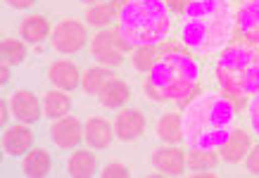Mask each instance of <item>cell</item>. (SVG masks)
Here are the masks:
<instances>
[{"label": "cell", "instance_id": "21", "mask_svg": "<svg viewBox=\"0 0 259 178\" xmlns=\"http://www.w3.org/2000/svg\"><path fill=\"white\" fill-rule=\"evenodd\" d=\"M50 166H53L50 152L43 150V147H33V150H29L26 157H24V176H29V178L48 176V173H50Z\"/></svg>", "mask_w": 259, "mask_h": 178}, {"label": "cell", "instance_id": "32", "mask_svg": "<svg viewBox=\"0 0 259 178\" xmlns=\"http://www.w3.org/2000/svg\"><path fill=\"white\" fill-rule=\"evenodd\" d=\"M164 3H166V5H169L171 10H176V12H181V15H183V10L188 8L193 0H164Z\"/></svg>", "mask_w": 259, "mask_h": 178}, {"label": "cell", "instance_id": "9", "mask_svg": "<svg viewBox=\"0 0 259 178\" xmlns=\"http://www.w3.org/2000/svg\"><path fill=\"white\" fill-rule=\"evenodd\" d=\"M10 107H12V116H15L19 124H36L40 116H43V102L31 93V91H17L10 98Z\"/></svg>", "mask_w": 259, "mask_h": 178}, {"label": "cell", "instance_id": "26", "mask_svg": "<svg viewBox=\"0 0 259 178\" xmlns=\"http://www.w3.org/2000/svg\"><path fill=\"white\" fill-rule=\"evenodd\" d=\"M186 164L188 169L195 173V171H212L217 164H219V155L214 150H202V147H190L188 157H186Z\"/></svg>", "mask_w": 259, "mask_h": 178}, {"label": "cell", "instance_id": "15", "mask_svg": "<svg viewBox=\"0 0 259 178\" xmlns=\"http://www.w3.org/2000/svg\"><path fill=\"white\" fill-rule=\"evenodd\" d=\"M152 166L162 173V176H181L183 166H186V157L183 150L179 147H159L152 152Z\"/></svg>", "mask_w": 259, "mask_h": 178}, {"label": "cell", "instance_id": "13", "mask_svg": "<svg viewBox=\"0 0 259 178\" xmlns=\"http://www.w3.org/2000/svg\"><path fill=\"white\" fill-rule=\"evenodd\" d=\"M33 145V131L26 124L19 126H10L3 131V150L12 157L26 155Z\"/></svg>", "mask_w": 259, "mask_h": 178}, {"label": "cell", "instance_id": "3", "mask_svg": "<svg viewBox=\"0 0 259 178\" xmlns=\"http://www.w3.org/2000/svg\"><path fill=\"white\" fill-rule=\"evenodd\" d=\"M179 33L197 53H217L231 36V10L224 0H193L181 15Z\"/></svg>", "mask_w": 259, "mask_h": 178}, {"label": "cell", "instance_id": "10", "mask_svg": "<svg viewBox=\"0 0 259 178\" xmlns=\"http://www.w3.org/2000/svg\"><path fill=\"white\" fill-rule=\"evenodd\" d=\"M238 31L247 46H259V0H245L236 15Z\"/></svg>", "mask_w": 259, "mask_h": 178}, {"label": "cell", "instance_id": "25", "mask_svg": "<svg viewBox=\"0 0 259 178\" xmlns=\"http://www.w3.org/2000/svg\"><path fill=\"white\" fill-rule=\"evenodd\" d=\"M174 46H143V48H136L134 53V67L138 71H145L148 74L152 67H155V62H157L159 57L166 53V50H171Z\"/></svg>", "mask_w": 259, "mask_h": 178}, {"label": "cell", "instance_id": "16", "mask_svg": "<svg viewBox=\"0 0 259 178\" xmlns=\"http://www.w3.org/2000/svg\"><path fill=\"white\" fill-rule=\"evenodd\" d=\"M48 78H50L53 85L60 88V91H74V88L81 83L79 67H76L74 62H69V60H57V62L50 64Z\"/></svg>", "mask_w": 259, "mask_h": 178}, {"label": "cell", "instance_id": "8", "mask_svg": "<svg viewBox=\"0 0 259 178\" xmlns=\"http://www.w3.org/2000/svg\"><path fill=\"white\" fill-rule=\"evenodd\" d=\"M50 138H53V143L57 147L71 150V147H76L83 140V124L79 121V116L67 114L50 126Z\"/></svg>", "mask_w": 259, "mask_h": 178}, {"label": "cell", "instance_id": "11", "mask_svg": "<svg viewBox=\"0 0 259 178\" xmlns=\"http://www.w3.org/2000/svg\"><path fill=\"white\" fill-rule=\"evenodd\" d=\"M114 128L107 119L102 116H88L86 124H83V140L88 143V147L93 150H107L114 140Z\"/></svg>", "mask_w": 259, "mask_h": 178}, {"label": "cell", "instance_id": "19", "mask_svg": "<svg viewBox=\"0 0 259 178\" xmlns=\"http://www.w3.org/2000/svg\"><path fill=\"white\" fill-rule=\"evenodd\" d=\"M98 171V159L88 150H74L67 159V173L74 178H91Z\"/></svg>", "mask_w": 259, "mask_h": 178}, {"label": "cell", "instance_id": "33", "mask_svg": "<svg viewBox=\"0 0 259 178\" xmlns=\"http://www.w3.org/2000/svg\"><path fill=\"white\" fill-rule=\"evenodd\" d=\"M10 100H5V98H3V100H0V121H3V124H8V119H10Z\"/></svg>", "mask_w": 259, "mask_h": 178}, {"label": "cell", "instance_id": "29", "mask_svg": "<svg viewBox=\"0 0 259 178\" xmlns=\"http://www.w3.org/2000/svg\"><path fill=\"white\" fill-rule=\"evenodd\" d=\"M245 164H247V171L252 176H259V143L254 147H250V152L245 157Z\"/></svg>", "mask_w": 259, "mask_h": 178}, {"label": "cell", "instance_id": "35", "mask_svg": "<svg viewBox=\"0 0 259 178\" xmlns=\"http://www.w3.org/2000/svg\"><path fill=\"white\" fill-rule=\"evenodd\" d=\"M83 3H86V5H100L102 0H83Z\"/></svg>", "mask_w": 259, "mask_h": 178}, {"label": "cell", "instance_id": "17", "mask_svg": "<svg viewBox=\"0 0 259 178\" xmlns=\"http://www.w3.org/2000/svg\"><path fill=\"white\" fill-rule=\"evenodd\" d=\"M128 98H131V88H128L126 81H121V78H117V76L112 78L110 83L100 91V95H98L100 105L107 109H121L126 102H128Z\"/></svg>", "mask_w": 259, "mask_h": 178}, {"label": "cell", "instance_id": "4", "mask_svg": "<svg viewBox=\"0 0 259 178\" xmlns=\"http://www.w3.org/2000/svg\"><path fill=\"white\" fill-rule=\"evenodd\" d=\"M171 31V12L164 0H126L119 12V33L131 48L155 46Z\"/></svg>", "mask_w": 259, "mask_h": 178}, {"label": "cell", "instance_id": "5", "mask_svg": "<svg viewBox=\"0 0 259 178\" xmlns=\"http://www.w3.org/2000/svg\"><path fill=\"white\" fill-rule=\"evenodd\" d=\"M217 83L226 98L259 95V53L252 46L226 48L217 62Z\"/></svg>", "mask_w": 259, "mask_h": 178}, {"label": "cell", "instance_id": "27", "mask_svg": "<svg viewBox=\"0 0 259 178\" xmlns=\"http://www.w3.org/2000/svg\"><path fill=\"white\" fill-rule=\"evenodd\" d=\"M0 57L3 62L12 64V67H19V64L29 57V50H26V40L19 38H3L0 43Z\"/></svg>", "mask_w": 259, "mask_h": 178}, {"label": "cell", "instance_id": "31", "mask_svg": "<svg viewBox=\"0 0 259 178\" xmlns=\"http://www.w3.org/2000/svg\"><path fill=\"white\" fill-rule=\"evenodd\" d=\"M10 8H15V10H29L36 5V0H5Z\"/></svg>", "mask_w": 259, "mask_h": 178}, {"label": "cell", "instance_id": "24", "mask_svg": "<svg viewBox=\"0 0 259 178\" xmlns=\"http://www.w3.org/2000/svg\"><path fill=\"white\" fill-rule=\"evenodd\" d=\"M126 0H119L117 5H105V3H100V5H95V8H91L86 12V19L91 26H98V29H105V26H110L114 19H119V12H121V5H124Z\"/></svg>", "mask_w": 259, "mask_h": 178}, {"label": "cell", "instance_id": "28", "mask_svg": "<svg viewBox=\"0 0 259 178\" xmlns=\"http://www.w3.org/2000/svg\"><path fill=\"white\" fill-rule=\"evenodd\" d=\"M100 173H102V178H128L131 176L128 166H126V164H119V162H107Z\"/></svg>", "mask_w": 259, "mask_h": 178}, {"label": "cell", "instance_id": "34", "mask_svg": "<svg viewBox=\"0 0 259 178\" xmlns=\"http://www.w3.org/2000/svg\"><path fill=\"white\" fill-rule=\"evenodd\" d=\"M10 67H12V64H8V62H3V67H0V83L3 85L10 81Z\"/></svg>", "mask_w": 259, "mask_h": 178}, {"label": "cell", "instance_id": "23", "mask_svg": "<svg viewBox=\"0 0 259 178\" xmlns=\"http://www.w3.org/2000/svg\"><path fill=\"white\" fill-rule=\"evenodd\" d=\"M112 78H114V74L110 71V67H105V64L91 67V69L81 76V88L86 91V95H100V91L110 83Z\"/></svg>", "mask_w": 259, "mask_h": 178}, {"label": "cell", "instance_id": "20", "mask_svg": "<svg viewBox=\"0 0 259 178\" xmlns=\"http://www.w3.org/2000/svg\"><path fill=\"white\" fill-rule=\"evenodd\" d=\"M157 138L164 140V143H171V145L183 140V116L179 112H166V114L159 116Z\"/></svg>", "mask_w": 259, "mask_h": 178}, {"label": "cell", "instance_id": "30", "mask_svg": "<svg viewBox=\"0 0 259 178\" xmlns=\"http://www.w3.org/2000/svg\"><path fill=\"white\" fill-rule=\"evenodd\" d=\"M250 126L254 133H259V95H254V100L250 105Z\"/></svg>", "mask_w": 259, "mask_h": 178}, {"label": "cell", "instance_id": "12", "mask_svg": "<svg viewBox=\"0 0 259 178\" xmlns=\"http://www.w3.org/2000/svg\"><path fill=\"white\" fill-rule=\"evenodd\" d=\"M145 131V114L141 109H121L117 114V121H114V133H117L119 140L124 143H131V140H138Z\"/></svg>", "mask_w": 259, "mask_h": 178}, {"label": "cell", "instance_id": "14", "mask_svg": "<svg viewBox=\"0 0 259 178\" xmlns=\"http://www.w3.org/2000/svg\"><path fill=\"white\" fill-rule=\"evenodd\" d=\"M250 147H252L250 133L245 131V128H233V131L228 133V138L224 140V145L219 147V150H221V159H224V162H228V164H236V162H240V159H245V157H247Z\"/></svg>", "mask_w": 259, "mask_h": 178}, {"label": "cell", "instance_id": "18", "mask_svg": "<svg viewBox=\"0 0 259 178\" xmlns=\"http://www.w3.org/2000/svg\"><path fill=\"white\" fill-rule=\"evenodd\" d=\"M19 36H22L26 43H43V40L50 36V22H48L43 15H29L24 17L22 24H19Z\"/></svg>", "mask_w": 259, "mask_h": 178}, {"label": "cell", "instance_id": "2", "mask_svg": "<svg viewBox=\"0 0 259 178\" xmlns=\"http://www.w3.org/2000/svg\"><path fill=\"white\" fill-rule=\"evenodd\" d=\"M197 62L174 46L148 71L143 91L152 102H183L197 93Z\"/></svg>", "mask_w": 259, "mask_h": 178}, {"label": "cell", "instance_id": "1", "mask_svg": "<svg viewBox=\"0 0 259 178\" xmlns=\"http://www.w3.org/2000/svg\"><path fill=\"white\" fill-rule=\"evenodd\" d=\"M236 107L226 95L204 93L190 102L183 112V140L188 147L219 150L233 131Z\"/></svg>", "mask_w": 259, "mask_h": 178}, {"label": "cell", "instance_id": "7", "mask_svg": "<svg viewBox=\"0 0 259 178\" xmlns=\"http://www.w3.org/2000/svg\"><path fill=\"white\" fill-rule=\"evenodd\" d=\"M50 43L60 55H76L79 50H83L88 43V29L86 24L79 19H62L53 29Z\"/></svg>", "mask_w": 259, "mask_h": 178}, {"label": "cell", "instance_id": "22", "mask_svg": "<svg viewBox=\"0 0 259 178\" xmlns=\"http://www.w3.org/2000/svg\"><path fill=\"white\" fill-rule=\"evenodd\" d=\"M71 109V98L67 95V91H48L43 98V116L48 119H62L69 114Z\"/></svg>", "mask_w": 259, "mask_h": 178}, {"label": "cell", "instance_id": "6", "mask_svg": "<svg viewBox=\"0 0 259 178\" xmlns=\"http://www.w3.org/2000/svg\"><path fill=\"white\" fill-rule=\"evenodd\" d=\"M128 43L124 40V36L119 31H112V29H102L91 38V55L105 67H119L124 62V55L128 50Z\"/></svg>", "mask_w": 259, "mask_h": 178}]
</instances>
